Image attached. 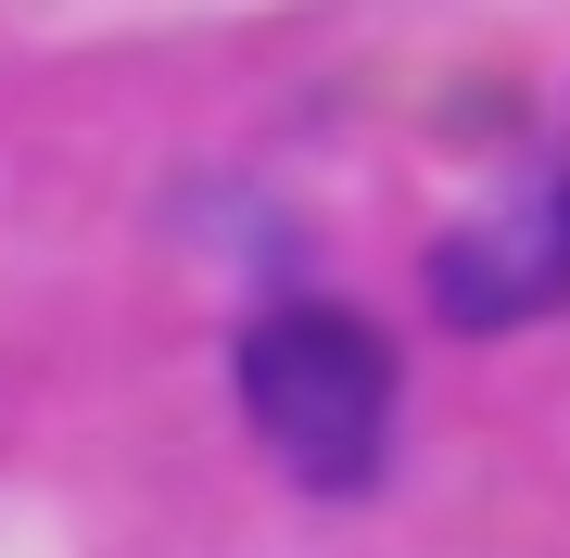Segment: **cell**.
<instances>
[{
    "instance_id": "cell-2",
    "label": "cell",
    "mask_w": 570,
    "mask_h": 558,
    "mask_svg": "<svg viewBox=\"0 0 570 558\" xmlns=\"http://www.w3.org/2000/svg\"><path fill=\"white\" fill-rule=\"evenodd\" d=\"M546 305H570V166L520 178L456 242H431V317L444 331H520Z\"/></svg>"
},
{
    "instance_id": "cell-1",
    "label": "cell",
    "mask_w": 570,
    "mask_h": 558,
    "mask_svg": "<svg viewBox=\"0 0 570 558\" xmlns=\"http://www.w3.org/2000/svg\"><path fill=\"white\" fill-rule=\"evenodd\" d=\"M242 419L305 496H367L393 444V343L343 305H266L242 331Z\"/></svg>"
}]
</instances>
